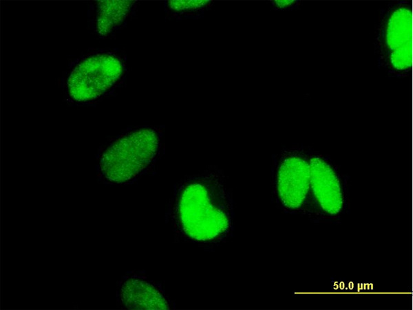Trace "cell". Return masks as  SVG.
Listing matches in <instances>:
<instances>
[{"label":"cell","mask_w":413,"mask_h":310,"mask_svg":"<svg viewBox=\"0 0 413 310\" xmlns=\"http://www.w3.org/2000/svg\"><path fill=\"white\" fill-rule=\"evenodd\" d=\"M173 219L188 238L208 242L226 235L232 227L233 203L223 179L207 173L189 177L177 188Z\"/></svg>","instance_id":"6da1fadb"},{"label":"cell","mask_w":413,"mask_h":310,"mask_svg":"<svg viewBox=\"0 0 413 310\" xmlns=\"http://www.w3.org/2000/svg\"><path fill=\"white\" fill-rule=\"evenodd\" d=\"M162 146L157 127L131 129L111 142L100 155L98 173L109 184H125L138 178L156 160Z\"/></svg>","instance_id":"7a4b0ae2"},{"label":"cell","mask_w":413,"mask_h":310,"mask_svg":"<svg viewBox=\"0 0 413 310\" xmlns=\"http://www.w3.org/2000/svg\"><path fill=\"white\" fill-rule=\"evenodd\" d=\"M312 148L297 144L284 148L274 156L273 189L279 209L286 214L305 217L315 223L311 189Z\"/></svg>","instance_id":"3957f363"},{"label":"cell","mask_w":413,"mask_h":310,"mask_svg":"<svg viewBox=\"0 0 413 310\" xmlns=\"http://www.w3.org/2000/svg\"><path fill=\"white\" fill-rule=\"evenodd\" d=\"M315 223H339L350 210V178L329 156L312 148Z\"/></svg>","instance_id":"277c9868"},{"label":"cell","mask_w":413,"mask_h":310,"mask_svg":"<svg viewBox=\"0 0 413 310\" xmlns=\"http://www.w3.org/2000/svg\"><path fill=\"white\" fill-rule=\"evenodd\" d=\"M124 69L123 59L112 52L85 56L75 63L67 78V100L75 104L99 100L117 85Z\"/></svg>","instance_id":"5b68a950"},{"label":"cell","mask_w":413,"mask_h":310,"mask_svg":"<svg viewBox=\"0 0 413 310\" xmlns=\"http://www.w3.org/2000/svg\"><path fill=\"white\" fill-rule=\"evenodd\" d=\"M412 41V1H390L377 13L373 45L375 56L383 55Z\"/></svg>","instance_id":"8992f818"},{"label":"cell","mask_w":413,"mask_h":310,"mask_svg":"<svg viewBox=\"0 0 413 310\" xmlns=\"http://www.w3.org/2000/svg\"><path fill=\"white\" fill-rule=\"evenodd\" d=\"M118 298L127 309H168L169 303L153 283L136 276L124 278L119 284Z\"/></svg>","instance_id":"52a82bcc"},{"label":"cell","mask_w":413,"mask_h":310,"mask_svg":"<svg viewBox=\"0 0 413 310\" xmlns=\"http://www.w3.org/2000/svg\"><path fill=\"white\" fill-rule=\"evenodd\" d=\"M135 3V1H98L94 15L97 33L103 36L112 32L127 19Z\"/></svg>","instance_id":"ba28073f"},{"label":"cell","mask_w":413,"mask_h":310,"mask_svg":"<svg viewBox=\"0 0 413 310\" xmlns=\"http://www.w3.org/2000/svg\"><path fill=\"white\" fill-rule=\"evenodd\" d=\"M413 42L396 48L377 58L378 66L390 77L405 78L412 69Z\"/></svg>","instance_id":"9c48e42d"},{"label":"cell","mask_w":413,"mask_h":310,"mask_svg":"<svg viewBox=\"0 0 413 310\" xmlns=\"http://www.w3.org/2000/svg\"><path fill=\"white\" fill-rule=\"evenodd\" d=\"M213 1L169 0L165 1V9L168 17L176 19H198L210 9Z\"/></svg>","instance_id":"30bf717a"},{"label":"cell","mask_w":413,"mask_h":310,"mask_svg":"<svg viewBox=\"0 0 413 310\" xmlns=\"http://www.w3.org/2000/svg\"><path fill=\"white\" fill-rule=\"evenodd\" d=\"M269 3L275 10H290L299 7L302 2L294 0H276L269 1Z\"/></svg>","instance_id":"8fae6325"}]
</instances>
